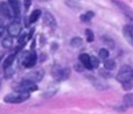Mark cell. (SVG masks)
Masks as SVG:
<instances>
[{
    "label": "cell",
    "instance_id": "cell-1",
    "mask_svg": "<svg viewBox=\"0 0 133 114\" xmlns=\"http://www.w3.org/2000/svg\"><path fill=\"white\" fill-rule=\"evenodd\" d=\"M117 80L123 85L125 91H130L133 87V69L130 65H123L117 75Z\"/></svg>",
    "mask_w": 133,
    "mask_h": 114
},
{
    "label": "cell",
    "instance_id": "cell-2",
    "mask_svg": "<svg viewBox=\"0 0 133 114\" xmlns=\"http://www.w3.org/2000/svg\"><path fill=\"white\" fill-rule=\"evenodd\" d=\"M30 96V92L27 91H15L12 92V93L5 96V101L9 104H20L23 103L25 100H27Z\"/></svg>",
    "mask_w": 133,
    "mask_h": 114
},
{
    "label": "cell",
    "instance_id": "cell-3",
    "mask_svg": "<svg viewBox=\"0 0 133 114\" xmlns=\"http://www.w3.org/2000/svg\"><path fill=\"white\" fill-rule=\"evenodd\" d=\"M112 2L118 7V9L123 12L125 16H126L127 21H129V25H131L133 27V9H131L126 4H124L123 1H119V0H112Z\"/></svg>",
    "mask_w": 133,
    "mask_h": 114
},
{
    "label": "cell",
    "instance_id": "cell-4",
    "mask_svg": "<svg viewBox=\"0 0 133 114\" xmlns=\"http://www.w3.org/2000/svg\"><path fill=\"white\" fill-rule=\"evenodd\" d=\"M70 75V70L68 68H62L60 65H55L53 68V77L56 80L61 82V80H65Z\"/></svg>",
    "mask_w": 133,
    "mask_h": 114
},
{
    "label": "cell",
    "instance_id": "cell-5",
    "mask_svg": "<svg viewBox=\"0 0 133 114\" xmlns=\"http://www.w3.org/2000/svg\"><path fill=\"white\" fill-rule=\"evenodd\" d=\"M36 61H37L36 54L35 53H28L27 55L25 56V58H23V66L30 69L36 64Z\"/></svg>",
    "mask_w": 133,
    "mask_h": 114
},
{
    "label": "cell",
    "instance_id": "cell-6",
    "mask_svg": "<svg viewBox=\"0 0 133 114\" xmlns=\"http://www.w3.org/2000/svg\"><path fill=\"white\" fill-rule=\"evenodd\" d=\"M43 23L47 26V27L51 28V29H55L56 26H57L55 18H54L49 12H44V14H43Z\"/></svg>",
    "mask_w": 133,
    "mask_h": 114
},
{
    "label": "cell",
    "instance_id": "cell-7",
    "mask_svg": "<svg viewBox=\"0 0 133 114\" xmlns=\"http://www.w3.org/2000/svg\"><path fill=\"white\" fill-rule=\"evenodd\" d=\"M42 77H43V71L36 70V71H32V72L27 73V75L25 76V79L36 83V82H40V80L42 79Z\"/></svg>",
    "mask_w": 133,
    "mask_h": 114
},
{
    "label": "cell",
    "instance_id": "cell-8",
    "mask_svg": "<svg viewBox=\"0 0 133 114\" xmlns=\"http://www.w3.org/2000/svg\"><path fill=\"white\" fill-rule=\"evenodd\" d=\"M7 32H8V34L13 37L19 36L21 33V25L19 22H16V21L15 22H12L11 25L8 26V28H7Z\"/></svg>",
    "mask_w": 133,
    "mask_h": 114
},
{
    "label": "cell",
    "instance_id": "cell-9",
    "mask_svg": "<svg viewBox=\"0 0 133 114\" xmlns=\"http://www.w3.org/2000/svg\"><path fill=\"white\" fill-rule=\"evenodd\" d=\"M123 34L124 37L126 39V41L133 47V27L131 25H126L123 28Z\"/></svg>",
    "mask_w": 133,
    "mask_h": 114
},
{
    "label": "cell",
    "instance_id": "cell-10",
    "mask_svg": "<svg viewBox=\"0 0 133 114\" xmlns=\"http://www.w3.org/2000/svg\"><path fill=\"white\" fill-rule=\"evenodd\" d=\"M79 62L85 69L88 70H91L92 65H91V56H89L88 54H81L79 55Z\"/></svg>",
    "mask_w": 133,
    "mask_h": 114
},
{
    "label": "cell",
    "instance_id": "cell-11",
    "mask_svg": "<svg viewBox=\"0 0 133 114\" xmlns=\"http://www.w3.org/2000/svg\"><path fill=\"white\" fill-rule=\"evenodd\" d=\"M8 4L11 6V9L13 11V14L15 16L20 15V1L19 0H8Z\"/></svg>",
    "mask_w": 133,
    "mask_h": 114
},
{
    "label": "cell",
    "instance_id": "cell-12",
    "mask_svg": "<svg viewBox=\"0 0 133 114\" xmlns=\"http://www.w3.org/2000/svg\"><path fill=\"white\" fill-rule=\"evenodd\" d=\"M40 16H41V11H40V9H35V11L32 12V14L29 15V20H28V22L29 23L36 22V21L39 20Z\"/></svg>",
    "mask_w": 133,
    "mask_h": 114
},
{
    "label": "cell",
    "instance_id": "cell-13",
    "mask_svg": "<svg viewBox=\"0 0 133 114\" xmlns=\"http://www.w3.org/2000/svg\"><path fill=\"white\" fill-rule=\"evenodd\" d=\"M12 46H13V36H11L8 34L7 36H5L2 39V47L4 48H11Z\"/></svg>",
    "mask_w": 133,
    "mask_h": 114
},
{
    "label": "cell",
    "instance_id": "cell-14",
    "mask_svg": "<svg viewBox=\"0 0 133 114\" xmlns=\"http://www.w3.org/2000/svg\"><path fill=\"white\" fill-rule=\"evenodd\" d=\"M9 4L7 5L6 2H2L1 4V12H2V14H4V16H6V18H11L12 16V13H11V11H9Z\"/></svg>",
    "mask_w": 133,
    "mask_h": 114
},
{
    "label": "cell",
    "instance_id": "cell-15",
    "mask_svg": "<svg viewBox=\"0 0 133 114\" xmlns=\"http://www.w3.org/2000/svg\"><path fill=\"white\" fill-rule=\"evenodd\" d=\"M15 56H16V53H15V54H11L9 56H7V58L5 59V62H4V68H5V69H7V68H9V66H12V64H13L14 59H15Z\"/></svg>",
    "mask_w": 133,
    "mask_h": 114
},
{
    "label": "cell",
    "instance_id": "cell-16",
    "mask_svg": "<svg viewBox=\"0 0 133 114\" xmlns=\"http://www.w3.org/2000/svg\"><path fill=\"white\" fill-rule=\"evenodd\" d=\"M104 68L106 69V70H113V69L116 68V62L115 59H105L104 61Z\"/></svg>",
    "mask_w": 133,
    "mask_h": 114
},
{
    "label": "cell",
    "instance_id": "cell-17",
    "mask_svg": "<svg viewBox=\"0 0 133 114\" xmlns=\"http://www.w3.org/2000/svg\"><path fill=\"white\" fill-rule=\"evenodd\" d=\"M82 44H83V41L81 37H74L70 41V46L72 48H79V47H82Z\"/></svg>",
    "mask_w": 133,
    "mask_h": 114
},
{
    "label": "cell",
    "instance_id": "cell-18",
    "mask_svg": "<svg viewBox=\"0 0 133 114\" xmlns=\"http://www.w3.org/2000/svg\"><path fill=\"white\" fill-rule=\"evenodd\" d=\"M124 103L130 107H133V93H127L124 96Z\"/></svg>",
    "mask_w": 133,
    "mask_h": 114
},
{
    "label": "cell",
    "instance_id": "cell-19",
    "mask_svg": "<svg viewBox=\"0 0 133 114\" xmlns=\"http://www.w3.org/2000/svg\"><path fill=\"white\" fill-rule=\"evenodd\" d=\"M94 15H95V13L94 12H87L85 14H83L82 16H81V21H83V22H88V21H90L92 18H94Z\"/></svg>",
    "mask_w": 133,
    "mask_h": 114
},
{
    "label": "cell",
    "instance_id": "cell-20",
    "mask_svg": "<svg viewBox=\"0 0 133 114\" xmlns=\"http://www.w3.org/2000/svg\"><path fill=\"white\" fill-rule=\"evenodd\" d=\"M99 58L104 59V61L109 58V50H108V49H104L103 48V49H101V50H99Z\"/></svg>",
    "mask_w": 133,
    "mask_h": 114
},
{
    "label": "cell",
    "instance_id": "cell-21",
    "mask_svg": "<svg viewBox=\"0 0 133 114\" xmlns=\"http://www.w3.org/2000/svg\"><path fill=\"white\" fill-rule=\"evenodd\" d=\"M85 35H87L88 42H92V41H94L95 36H94V32H92L91 29H87V30H85Z\"/></svg>",
    "mask_w": 133,
    "mask_h": 114
},
{
    "label": "cell",
    "instance_id": "cell-22",
    "mask_svg": "<svg viewBox=\"0 0 133 114\" xmlns=\"http://www.w3.org/2000/svg\"><path fill=\"white\" fill-rule=\"evenodd\" d=\"M91 65H92V68H94V69L98 68V65H99L98 58H96L95 56H91Z\"/></svg>",
    "mask_w": 133,
    "mask_h": 114
},
{
    "label": "cell",
    "instance_id": "cell-23",
    "mask_svg": "<svg viewBox=\"0 0 133 114\" xmlns=\"http://www.w3.org/2000/svg\"><path fill=\"white\" fill-rule=\"evenodd\" d=\"M26 35H27V34H23L22 36H20V37H19V43H20L21 46H22V44L25 43L26 41H27V36H26Z\"/></svg>",
    "mask_w": 133,
    "mask_h": 114
},
{
    "label": "cell",
    "instance_id": "cell-24",
    "mask_svg": "<svg viewBox=\"0 0 133 114\" xmlns=\"http://www.w3.org/2000/svg\"><path fill=\"white\" fill-rule=\"evenodd\" d=\"M30 4H32V1H30V0H25V1H23V5H25V11H26V12L29 9Z\"/></svg>",
    "mask_w": 133,
    "mask_h": 114
},
{
    "label": "cell",
    "instance_id": "cell-25",
    "mask_svg": "<svg viewBox=\"0 0 133 114\" xmlns=\"http://www.w3.org/2000/svg\"><path fill=\"white\" fill-rule=\"evenodd\" d=\"M104 41H106V43H108V46L110 47V48H113L115 47V43H113V41H111V40H109V39H106V37H104Z\"/></svg>",
    "mask_w": 133,
    "mask_h": 114
},
{
    "label": "cell",
    "instance_id": "cell-26",
    "mask_svg": "<svg viewBox=\"0 0 133 114\" xmlns=\"http://www.w3.org/2000/svg\"><path fill=\"white\" fill-rule=\"evenodd\" d=\"M5 33H6V27H4V26L0 25V37L4 36Z\"/></svg>",
    "mask_w": 133,
    "mask_h": 114
},
{
    "label": "cell",
    "instance_id": "cell-27",
    "mask_svg": "<svg viewBox=\"0 0 133 114\" xmlns=\"http://www.w3.org/2000/svg\"><path fill=\"white\" fill-rule=\"evenodd\" d=\"M1 58H2V54H0V61H1Z\"/></svg>",
    "mask_w": 133,
    "mask_h": 114
},
{
    "label": "cell",
    "instance_id": "cell-28",
    "mask_svg": "<svg viewBox=\"0 0 133 114\" xmlns=\"http://www.w3.org/2000/svg\"><path fill=\"white\" fill-rule=\"evenodd\" d=\"M39 1H48V0H39Z\"/></svg>",
    "mask_w": 133,
    "mask_h": 114
}]
</instances>
